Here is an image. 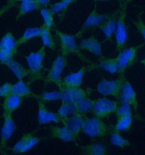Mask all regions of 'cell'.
I'll use <instances>...</instances> for the list:
<instances>
[{"label": "cell", "instance_id": "cell-29", "mask_svg": "<svg viewBox=\"0 0 145 155\" xmlns=\"http://www.w3.org/2000/svg\"><path fill=\"white\" fill-rule=\"evenodd\" d=\"M110 140L111 144L118 147H126L130 145V143L129 140L122 136L120 131L115 130H113L111 134Z\"/></svg>", "mask_w": 145, "mask_h": 155}, {"label": "cell", "instance_id": "cell-37", "mask_svg": "<svg viewBox=\"0 0 145 155\" xmlns=\"http://www.w3.org/2000/svg\"><path fill=\"white\" fill-rule=\"evenodd\" d=\"M16 52L0 50V64H5L13 59Z\"/></svg>", "mask_w": 145, "mask_h": 155}, {"label": "cell", "instance_id": "cell-30", "mask_svg": "<svg viewBox=\"0 0 145 155\" xmlns=\"http://www.w3.org/2000/svg\"><path fill=\"white\" fill-rule=\"evenodd\" d=\"M133 118L132 115L124 116L117 118V123L116 124L113 130L120 131H128L130 130L132 126Z\"/></svg>", "mask_w": 145, "mask_h": 155}, {"label": "cell", "instance_id": "cell-32", "mask_svg": "<svg viewBox=\"0 0 145 155\" xmlns=\"http://www.w3.org/2000/svg\"><path fill=\"white\" fill-rule=\"evenodd\" d=\"M75 1V0H61L59 2L56 3L51 5L50 9L53 14L65 12L68 7Z\"/></svg>", "mask_w": 145, "mask_h": 155}, {"label": "cell", "instance_id": "cell-22", "mask_svg": "<svg viewBox=\"0 0 145 155\" xmlns=\"http://www.w3.org/2000/svg\"><path fill=\"white\" fill-rule=\"evenodd\" d=\"M5 65L11 70L18 80H22L24 78L30 75V70L26 69L22 64L13 59L5 63Z\"/></svg>", "mask_w": 145, "mask_h": 155}, {"label": "cell", "instance_id": "cell-43", "mask_svg": "<svg viewBox=\"0 0 145 155\" xmlns=\"http://www.w3.org/2000/svg\"><path fill=\"white\" fill-rule=\"evenodd\" d=\"M121 3H122V4H127V3H128L129 2H130L131 0H119Z\"/></svg>", "mask_w": 145, "mask_h": 155}, {"label": "cell", "instance_id": "cell-35", "mask_svg": "<svg viewBox=\"0 0 145 155\" xmlns=\"http://www.w3.org/2000/svg\"><path fill=\"white\" fill-rule=\"evenodd\" d=\"M40 140L41 139L40 138L34 136L32 134L25 142L24 147H22V150L20 151V153H26L28 151H29L30 149H31L32 147L37 144Z\"/></svg>", "mask_w": 145, "mask_h": 155}, {"label": "cell", "instance_id": "cell-14", "mask_svg": "<svg viewBox=\"0 0 145 155\" xmlns=\"http://www.w3.org/2000/svg\"><path fill=\"white\" fill-rule=\"evenodd\" d=\"M38 103V121L40 124H46L54 122L59 123L61 122V118L59 115L49 110L46 107L44 102L40 99L37 98Z\"/></svg>", "mask_w": 145, "mask_h": 155}, {"label": "cell", "instance_id": "cell-18", "mask_svg": "<svg viewBox=\"0 0 145 155\" xmlns=\"http://www.w3.org/2000/svg\"><path fill=\"white\" fill-rule=\"evenodd\" d=\"M117 14L118 13H116L111 14L110 17L98 27L105 35L106 39L109 41L112 40L113 35L115 33Z\"/></svg>", "mask_w": 145, "mask_h": 155}, {"label": "cell", "instance_id": "cell-41", "mask_svg": "<svg viewBox=\"0 0 145 155\" xmlns=\"http://www.w3.org/2000/svg\"><path fill=\"white\" fill-rule=\"evenodd\" d=\"M133 23L145 41V24L143 22L141 18L139 16L137 20L134 21Z\"/></svg>", "mask_w": 145, "mask_h": 155}, {"label": "cell", "instance_id": "cell-42", "mask_svg": "<svg viewBox=\"0 0 145 155\" xmlns=\"http://www.w3.org/2000/svg\"><path fill=\"white\" fill-rule=\"evenodd\" d=\"M38 2L42 7L46 6L50 2V0H37Z\"/></svg>", "mask_w": 145, "mask_h": 155}, {"label": "cell", "instance_id": "cell-38", "mask_svg": "<svg viewBox=\"0 0 145 155\" xmlns=\"http://www.w3.org/2000/svg\"><path fill=\"white\" fill-rule=\"evenodd\" d=\"M32 134H30V133L25 134L22 137V138L16 143L12 149L14 153H20V151L22 150V147H24L25 142Z\"/></svg>", "mask_w": 145, "mask_h": 155}, {"label": "cell", "instance_id": "cell-12", "mask_svg": "<svg viewBox=\"0 0 145 155\" xmlns=\"http://www.w3.org/2000/svg\"><path fill=\"white\" fill-rule=\"evenodd\" d=\"M4 122L1 130L0 150L5 148L7 143L10 139L16 130V126L12 114H3Z\"/></svg>", "mask_w": 145, "mask_h": 155}, {"label": "cell", "instance_id": "cell-26", "mask_svg": "<svg viewBox=\"0 0 145 155\" xmlns=\"http://www.w3.org/2000/svg\"><path fill=\"white\" fill-rule=\"evenodd\" d=\"M101 58V61L98 65L99 68L112 74L118 73V64L115 58H105L103 56Z\"/></svg>", "mask_w": 145, "mask_h": 155}, {"label": "cell", "instance_id": "cell-13", "mask_svg": "<svg viewBox=\"0 0 145 155\" xmlns=\"http://www.w3.org/2000/svg\"><path fill=\"white\" fill-rule=\"evenodd\" d=\"M120 100L122 103L127 104L132 106L135 112L138 108L137 94L130 83L128 80H125L120 96Z\"/></svg>", "mask_w": 145, "mask_h": 155}, {"label": "cell", "instance_id": "cell-20", "mask_svg": "<svg viewBox=\"0 0 145 155\" xmlns=\"http://www.w3.org/2000/svg\"><path fill=\"white\" fill-rule=\"evenodd\" d=\"M81 152L86 155H105L107 154V149L104 145L99 143L80 147Z\"/></svg>", "mask_w": 145, "mask_h": 155}, {"label": "cell", "instance_id": "cell-34", "mask_svg": "<svg viewBox=\"0 0 145 155\" xmlns=\"http://www.w3.org/2000/svg\"><path fill=\"white\" fill-rule=\"evenodd\" d=\"M35 98L40 99L44 102L57 101L59 100H61V93L59 91L51 92L44 91L39 96H37Z\"/></svg>", "mask_w": 145, "mask_h": 155}, {"label": "cell", "instance_id": "cell-4", "mask_svg": "<svg viewBox=\"0 0 145 155\" xmlns=\"http://www.w3.org/2000/svg\"><path fill=\"white\" fill-rule=\"evenodd\" d=\"M121 10L117 19V26L115 31L116 51L120 52L123 50L126 44L128 33L126 24V4H121Z\"/></svg>", "mask_w": 145, "mask_h": 155}, {"label": "cell", "instance_id": "cell-28", "mask_svg": "<svg viewBox=\"0 0 145 155\" xmlns=\"http://www.w3.org/2000/svg\"><path fill=\"white\" fill-rule=\"evenodd\" d=\"M96 101V100H92L89 97L81 100L75 104L78 112L83 114L91 112L93 109Z\"/></svg>", "mask_w": 145, "mask_h": 155}, {"label": "cell", "instance_id": "cell-21", "mask_svg": "<svg viewBox=\"0 0 145 155\" xmlns=\"http://www.w3.org/2000/svg\"><path fill=\"white\" fill-rule=\"evenodd\" d=\"M11 94L22 97L28 96H33L35 97H37L35 94L31 91L28 84L25 83L22 80H19L17 83L12 85Z\"/></svg>", "mask_w": 145, "mask_h": 155}, {"label": "cell", "instance_id": "cell-3", "mask_svg": "<svg viewBox=\"0 0 145 155\" xmlns=\"http://www.w3.org/2000/svg\"><path fill=\"white\" fill-rule=\"evenodd\" d=\"M81 131L91 137H103L108 134L109 128L100 118L85 117Z\"/></svg>", "mask_w": 145, "mask_h": 155}, {"label": "cell", "instance_id": "cell-11", "mask_svg": "<svg viewBox=\"0 0 145 155\" xmlns=\"http://www.w3.org/2000/svg\"><path fill=\"white\" fill-rule=\"evenodd\" d=\"M98 68V65L92 64L89 67H82L77 72L69 74L62 80V87H80L83 83L85 74L88 71H91Z\"/></svg>", "mask_w": 145, "mask_h": 155}, {"label": "cell", "instance_id": "cell-9", "mask_svg": "<svg viewBox=\"0 0 145 155\" xmlns=\"http://www.w3.org/2000/svg\"><path fill=\"white\" fill-rule=\"evenodd\" d=\"M118 103L116 101L104 97L96 100L92 113L95 117L103 119L115 113Z\"/></svg>", "mask_w": 145, "mask_h": 155}, {"label": "cell", "instance_id": "cell-44", "mask_svg": "<svg viewBox=\"0 0 145 155\" xmlns=\"http://www.w3.org/2000/svg\"><path fill=\"white\" fill-rule=\"evenodd\" d=\"M140 63H142V64L144 65V67H145V59H143V60L141 61H140Z\"/></svg>", "mask_w": 145, "mask_h": 155}, {"label": "cell", "instance_id": "cell-7", "mask_svg": "<svg viewBox=\"0 0 145 155\" xmlns=\"http://www.w3.org/2000/svg\"><path fill=\"white\" fill-rule=\"evenodd\" d=\"M67 65V59L66 57L63 55L57 57L51 65L48 75L44 80L45 84L54 83L60 88L62 87L61 74Z\"/></svg>", "mask_w": 145, "mask_h": 155}, {"label": "cell", "instance_id": "cell-16", "mask_svg": "<svg viewBox=\"0 0 145 155\" xmlns=\"http://www.w3.org/2000/svg\"><path fill=\"white\" fill-rule=\"evenodd\" d=\"M85 118L84 114L78 113L73 115L71 117L61 119V122L65 126L67 127L70 131L78 136V134L81 131L83 121Z\"/></svg>", "mask_w": 145, "mask_h": 155}, {"label": "cell", "instance_id": "cell-19", "mask_svg": "<svg viewBox=\"0 0 145 155\" xmlns=\"http://www.w3.org/2000/svg\"><path fill=\"white\" fill-rule=\"evenodd\" d=\"M23 101V97L13 94L5 97L3 102V114H12L16 110Z\"/></svg>", "mask_w": 145, "mask_h": 155}, {"label": "cell", "instance_id": "cell-5", "mask_svg": "<svg viewBox=\"0 0 145 155\" xmlns=\"http://www.w3.org/2000/svg\"><path fill=\"white\" fill-rule=\"evenodd\" d=\"M144 44H142L136 46L125 48L119 52L118 56L115 58L118 64V74L124 75L126 69L134 64L137 59V51Z\"/></svg>", "mask_w": 145, "mask_h": 155}, {"label": "cell", "instance_id": "cell-15", "mask_svg": "<svg viewBox=\"0 0 145 155\" xmlns=\"http://www.w3.org/2000/svg\"><path fill=\"white\" fill-rule=\"evenodd\" d=\"M78 46L80 50L89 51L96 56H103L102 44L93 35L82 40Z\"/></svg>", "mask_w": 145, "mask_h": 155}, {"label": "cell", "instance_id": "cell-24", "mask_svg": "<svg viewBox=\"0 0 145 155\" xmlns=\"http://www.w3.org/2000/svg\"><path fill=\"white\" fill-rule=\"evenodd\" d=\"M0 50L17 52L16 40L11 32H7L0 40Z\"/></svg>", "mask_w": 145, "mask_h": 155}, {"label": "cell", "instance_id": "cell-31", "mask_svg": "<svg viewBox=\"0 0 145 155\" xmlns=\"http://www.w3.org/2000/svg\"><path fill=\"white\" fill-rule=\"evenodd\" d=\"M78 113H79L75 104L62 103V105L58 110L57 114L62 119L68 117L69 115H75Z\"/></svg>", "mask_w": 145, "mask_h": 155}, {"label": "cell", "instance_id": "cell-39", "mask_svg": "<svg viewBox=\"0 0 145 155\" xmlns=\"http://www.w3.org/2000/svg\"><path fill=\"white\" fill-rule=\"evenodd\" d=\"M25 0H8L5 5H3L2 8L0 9V17L2 16L5 12L10 9L13 7L14 6L16 5V3L19 2H22Z\"/></svg>", "mask_w": 145, "mask_h": 155}, {"label": "cell", "instance_id": "cell-17", "mask_svg": "<svg viewBox=\"0 0 145 155\" xmlns=\"http://www.w3.org/2000/svg\"><path fill=\"white\" fill-rule=\"evenodd\" d=\"M51 137L65 142H74L78 137L66 126H51Z\"/></svg>", "mask_w": 145, "mask_h": 155}, {"label": "cell", "instance_id": "cell-23", "mask_svg": "<svg viewBox=\"0 0 145 155\" xmlns=\"http://www.w3.org/2000/svg\"><path fill=\"white\" fill-rule=\"evenodd\" d=\"M42 8L37 0H25L20 4L19 13L16 16V20L31 11L37 10Z\"/></svg>", "mask_w": 145, "mask_h": 155}, {"label": "cell", "instance_id": "cell-6", "mask_svg": "<svg viewBox=\"0 0 145 155\" xmlns=\"http://www.w3.org/2000/svg\"><path fill=\"white\" fill-rule=\"evenodd\" d=\"M125 80L124 75H121L116 80L103 79L97 85V91L104 96H113L116 99L120 100V94Z\"/></svg>", "mask_w": 145, "mask_h": 155}, {"label": "cell", "instance_id": "cell-27", "mask_svg": "<svg viewBox=\"0 0 145 155\" xmlns=\"http://www.w3.org/2000/svg\"><path fill=\"white\" fill-rule=\"evenodd\" d=\"M40 37L42 40L43 45L48 47L51 50L55 49L56 43L51 35L50 28L46 27L44 25H42Z\"/></svg>", "mask_w": 145, "mask_h": 155}, {"label": "cell", "instance_id": "cell-8", "mask_svg": "<svg viewBox=\"0 0 145 155\" xmlns=\"http://www.w3.org/2000/svg\"><path fill=\"white\" fill-rule=\"evenodd\" d=\"M62 103L76 104L81 100L88 97L91 91L80 87H62L59 88Z\"/></svg>", "mask_w": 145, "mask_h": 155}, {"label": "cell", "instance_id": "cell-40", "mask_svg": "<svg viewBox=\"0 0 145 155\" xmlns=\"http://www.w3.org/2000/svg\"><path fill=\"white\" fill-rule=\"evenodd\" d=\"M12 84L9 82L4 83L0 87V97H5L10 95L12 87Z\"/></svg>", "mask_w": 145, "mask_h": 155}, {"label": "cell", "instance_id": "cell-33", "mask_svg": "<svg viewBox=\"0 0 145 155\" xmlns=\"http://www.w3.org/2000/svg\"><path fill=\"white\" fill-rule=\"evenodd\" d=\"M40 14L44 20V25L49 28H51L54 25V14L50 9L47 8H42L40 11Z\"/></svg>", "mask_w": 145, "mask_h": 155}, {"label": "cell", "instance_id": "cell-25", "mask_svg": "<svg viewBox=\"0 0 145 155\" xmlns=\"http://www.w3.org/2000/svg\"><path fill=\"white\" fill-rule=\"evenodd\" d=\"M42 26L39 27L29 28L25 31L23 35L21 37L16 40L17 48L22 45L24 43H26L29 40L32 39L34 38L40 37V33L42 31Z\"/></svg>", "mask_w": 145, "mask_h": 155}, {"label": "cell", "instance_id": "cell-1", "mask_svg": "<svg viewBox=\"0 0 145 155\" xmlns=\"http://www.w3.org/2000/svg\"><path fill=\"white\" fill-rule=\"evenodd\" d=\"M46 54V48L43 45L37 52H31L26 57V58L30 72L28 84L43 79L42 71L44 69L43 62Z\"/></svg>", "mask_w": 145, "mask_h": 155}, {"label": "cell", "instance_id": "cell-45", "mask_svg": "<svg viewBox=\"0 0 145 155\" xmlns=\"http://www.w3.org/2000/svg\"><path fill=\"white\" fill-rule=\"evenodd\" d=\"M94 2H98V1H111V0H93Z\"/></svg>", "mask_w": 145, "mask_h": 155}, {"label": "cell", "instance_id": "cell-10", "mask_svg": "<svg viewBox=\"0 0 145 155\" xmlns=\"http://www.w3.org/2000/svg\"><path fill=\"white\" fill-rule=\"evenodd\" d=\"M110 14H100L98 13L96 6H95L93 11H92L91 13L87 18L85 21L84 22L80 31L75 35V37L80 38L83 33L87 31V30L91 28L99 27L100 25L102 24L110 17Z\"/></svg>", "mask_w": 145, "mask_h": 155}, {"label": "cell", "instance_id": "cell-36", "mask_svg": "<svg viewBox=\"0 0 145 155\" xmlns=\"http://www.w3.org/2000/svg\"><path fill=\"white\" fill-rule=\"evenodd\" d=\"M115 113L117 118L124 117V116L132 115L130 106L127 104L122 103V104L117 107Z\"/></svg>", "mask_w": 145, "mask_h": 155}, {"label": "cell", "instance_id": "cell-2", "mask_svg": "<svg viewBox=\"0 0 145 155\" xmlns=\"http://www.w3.org/2000/svg\"><path fill=\"white\" fill-rule=\"evenodd\" d=\"M55 32L59 38L62 55L66 57L70 54H75L84 62L92 63L81 53L79 46L75 41V36L63 33L57 29L55 30Z\"/></svg>", "mask_w": 145, "mask_h": 155}]
</instances>
